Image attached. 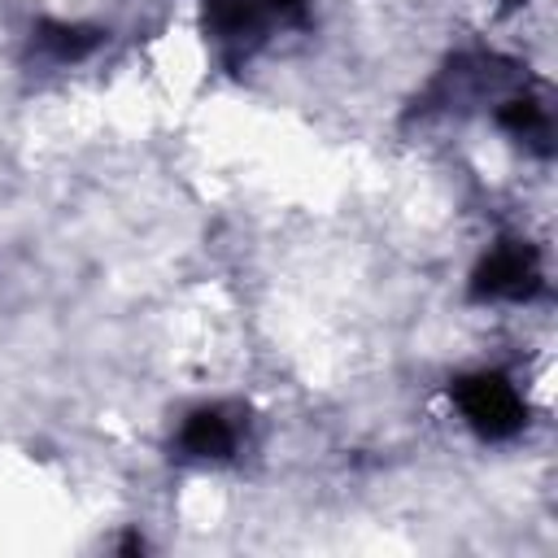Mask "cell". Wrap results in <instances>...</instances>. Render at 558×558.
Masks as SVG:
<instances>
[{
    "mask_svg": "<svg viewBox=\"0 0 558 558\" xmlns=\"http://www.w3.org/2000/svg\"><path fill=\"white\" fill-rule=\"evenodd\" d=\"M305 0H205V26L222 52L248 57L275 31L301 26Z\"/></svg>",
    "mask_w": 558,
    "mask_h": 558,
    "instance_id": "6da1fadb",
    "label": "cell"
},
{
    "mask_svg": "<svg viewBox=\"0 0 558 558\" xmlns=\"http://www.w3.org/2000/svg\"><path fill=\"white\" fill-rule=\"evenodd\" d=\"M453 401L462 418L484 436V440H510L527 423V405L519 388L501 371H475L453 384Z\"/></svg>",
    "mask_w": 558,
    "mask_h": 558,
    "instance_id": "7a4b0ae2",
    "label": "cell"
},
{
    "mask_svg": "<svg viewBox=\"0 0 558 558\" xmlns=\"http://www.w3.org/2000/svg\"><path fill=\"white\" fill-rule=\"evenodd\" d=\"M541 288V257L527 240H501L475 270L471 292L480 301H527Z\"/></svg>",
    "mask_w": 558,
    "mask_h": 558,
    "instance_id": "3957f363",
    "label": "cell"
},
{
    "mask_svg": "<svg viewBox=\"0 0 558 558\" xmlns=\"http://www.w3.org/2000/svg\"><path fill=\"white\" fill-rule=\"evenodd\" d=\"M240 445V423L222 405H201L179 427V453L183 458H231Z\"/></svg>",
    "mask_w": 558,
    "mask_h": 558,
    "instance_id": "277c9868",
    "label": "cell"
},
{
    "mask_svg": "<svg viewBox=\"0 0 558 558\" xmlns=\"http://www.w3.org/2000/svg\"><path fill=\"white\" fill-rule=\"evenodd\" d=\"M497 122L536 153H549V109L536 96H506L497 105Z\"/></svg>",
    "mask_w": 558,
    "mask_h": 558,
    "instance_id": "5b68a950",
    "label": "cell"
},
{
    "mask_svg": "<svg viewBox=\"0 0 558 558\" xmlns=\"http://www.w3.org/2000/svg\"><path fill=\"white\" fill-rule=\"evenodd\" d=\"M105 35L96 26H70V22H44L39 26V48L57 61H78L87 57Z\"/></svg>",
    "mask_w": 558,
    "mask_h": 558,
    "instance_id": "8992f818",
    "label": "cell"
}]
</instances>
